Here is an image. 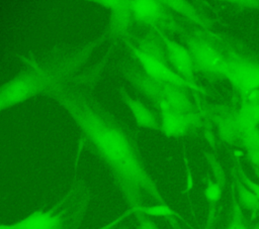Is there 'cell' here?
Returning a JSON list of instances; mask_svg holds the SVG:
<instances>
[{
    "instance_id": "obj_1",
    "label": "cell",
    "mask_w": 259,
    "mask_h": 229,
    "mask_svg": "<svg viewBox=\"0 0 259 229\" xmlns=\"http://www.w3.org/2000/svg\"><path fill=\"white\" fill-rule=\"evenodd\" d=\"M76 83H64L50 94L65 108L90 145L109 168L133 211L148 202L165 204L139 151L136 136L110 114L87 90Z\"/></svg>"
},
{
    "instance_id": "obj_2",
    "label": "cell",
    "mask_w": 259,
    "mask_h": 229,
    "mask_svg": "<svg viewBox=\"0 0 259 229\" xmlns=\"http://www.w3.org/2000/svg\"><path fill=\"white\" fill-rule=\"evenodd\" d=\"M69 199L66 197L50 210L35 211L13 224L2 225L1 229H77L86 203L73 209L68 207Z\"/></svg>"
},
{
    "instance_id": "obj_3",
    "label": "cell",
    "mask_w": 259,
    "mask_h": 229,
    "mask_svg": "<svg viewBox=\"0 0 259 229\" xmlns=\"http://www.w3.org/2000/svg\"><path fill=\"white\" fill-rule=\"evenodd\" d=\"M132 51L137 61L140 63L145 74L154 81L181 88H193V84L182 78L173 68H170L156 53L138 46H133Z\"/></svg>"
},
{
    "instance_id": "obj_4",
    "label": "cell",
    "mask_w": 259,
    "mask_h": 229,
    "mask_svg": "<svg viewBox=\"0 0 259 229\" xmlns=\"http://www.w3.org/2000/svg\"><path fill=\"white\" fill-rule=\"evenodd\" d=\"M188 49L191 53L194 66L200 70L211 73H225L227 62L220 52L208 42L191 38L188 40Z\"/></svg>"
},
{
    "instance_id": "obj_5",
    "label": "cell",
    "mask_w": 259,
    "mask_h": 229,
    "mask_svg": "<svg viewBox=\"0 0 259 229\" xmlns=\"http://www.w3.org/2000/svg\"><path fill=\"white\" fill-rule=\"evenodd\" d=\"M224 75L241 91H251L259 87V66L242 62H227Z\"/></svg>"
},
{
    "instance_id": "obj_6",
    "label": "cell",
    "mask_w": 259,
    "mask_h": 229,
    "mask_svg": "<svg viewBox=\"0 0 259 229\" xmlns=\"http://www.w3.org/2000/svg\"><path fill=\"white\" fill-rule=\"evenodd\" d=\"M163 42L166 48L167 58L172 65V68L182 78L193 84L192 78L195 66L189 49L168 37H164Z\"/></svg>"
},
{
    "instance_id": "obj_7",
    "label": "cell",
    "mask_w": 259,
    "mask_h": 229,
    "mask_svg": "<svg viewBox=\"0 0 259 229\" xmlns=\"http://www.w3.org/2000/svg\"><path fill=\"white\" fill-rule=\"evenodd\" d=\"M189 125L187 114L178 112L168 107L161 108V130L167 136L183 135Z\"/></svg>"
},
{
    "instance_id": "obj_8",
    "label": "cell",
    "mask_w": 259,
    "mask_h": 229,
    "mask_svg": "<svg viewBox=\"0 0 259 229\" xmlns=\"http://www.w3.org/2000/svg\"><path fill=\"white\" fill-rule=\"evenodd\" d=\"M120 97L139 125L151 129L159 128V123L154 113L143 102L130 96L124 90H120Z\"/></svg>"
},
{
    "instance_id": "obj_9",
    "label": "cell",
    "mask_w": 259,
    "mask_h": 229,
    "mask_svg": "<svg viewBox=\"0 0 259 229\" xmlns=\"http://www.w3.org/2000/svg\"><path fill=\"white\" fill-rule=\"evenodd\" d=\"M128 3L131 12L138 21L153 24L160 20L164 15L163 6L158 1L139 0L131 1Z\"/></svg>"
},
{
    "instance_id": "obj_10",
    "label": "cell",
    "mask_w": 259,
    "mask_h": 229,
    "mask_svg": "<svg viewBox=\"0 0 259 229\" xmlns=\"http://www.w3.org/2000/svg\"><path fill=\"white\" fill-rule=\"evenodd\" d=\"M236 122L242 132L257 127L259 123V104L244 105L239 111Z\"/></svg>"
},
{
    "instance_id": "obj_11",
    "label": "cell",
    "mask_w": 259,
    "mask_h": 229,
    "mask_svg": "<svg viewBox=\"0 0 259 229\" xmlns=\"http://www.w3.org/2000/svg\"><path fill=\"white\" fill-rule=\"evenodd\" d=\"M237 191H238V198L241 204L251 211L253 214L257 213L259 211V200L255 196V194L247 188L242 182L238 183L237 185Z\"/></svg>"
},
{
    "instance_id": "obj_12",
    "label": "cell",
    "mask_w": 259,
    "mask_h": 229,
    "mask_svg": "<svg viewBox=\"0 0 259 229\" xmlns=\"http://www.w3.org/2000/svg\"><path fill=\"white\" fill-rule=\"evenodd\" d=\"M141 215L152 216V217H167L176 215V212L166 203L165 204H156V205H149L143 207L137 211Z\"/></svg>"
},
{
    "instance_id": "obj_13",
    "label": "cell",
    "mask_w": 259,
    "mask_h": 229,
    "mask_svg": "<svg viewBox=\"0 0 259 229\" xmlns=\"http://www.w3.org/2000/svg\"><path fill=\"white\" fill-rule=\"evenodd\" d=\"M225 229H248V227L243 221V216H242L239 203L236 201H234V204H233L232 220Z\"/></svg>"
},
{
    "instance_id": "obj_14",
    "label": "cell",
    "mask_w": 259,
    "mask_h": 229,
    "mask_svg": "<svg viewBox=\"0 0 259 229\" xmlns=\"http://www.w3.org/2000/svg\"><path fill=\"white\" fill-rule=\"evenodd\" d=\"M242 141L246 150L259 146V129L255 127L244 131Z\"/></svg>"
},
{
    "instance_id": "obj_15",
    "label": "cell",
    "mask_w": 259,
    "mask_h": 229,
    "mask_svg": "<svg viewBox=\"0 0 259 229\" xmlns=\"http://www.w3.org/2000/svg\"><path fill=\"white\" fill-rule=\"evenodd\" d=\"M204 196L209 203H217L222 197V186L217 182L209 181L204 189Z\"/></svg>"
},
{
    "instance_id": "obj_16",
    "label": "cell",
    "mask_w": 259,
    "mask_h": 229,
    "mask_svg": "<svg viewBox=\"0 0 259 229\" xmlns=\"http://www.w3.org/2000/svg\"><path fill=\"white\" fill-rule=\"evenodd\" d=\"M210 168L212 170V174L215 178V182L219 183L221 186H224L226 183V174L225 170L222 166V164L220 163V161L213 156V155H208L207 156Z\"/></svg>"
},
{
    "instance_id": "obj_17",
    "label": "cell",
    "mask_w": 259,
    "mask_h": 229,
    "mask_svg": "<svg viewBox=\"0 0 259 229\" xmlns=\"http://www.w3.org/2000/svg\"><path fill=\"white\" fill-rule=\"evenodd\" d=\"M240 177H241V180H242V183L247 187L249 188L254 194L255 196L258 198L259 200V183H256L254 182L252 179H250L243 170L240 171Z\"/></svg>"
},
{
    "instance_id": "obj_18",
    "label": "cell",
    "mask_w": 259,
    "mask_h": 229,
    "mask_svg": "<svg viewBox=\"0 0 259 229\" xmlns=\"http://www.w3.org/2000/svg\"><path fill=\"white\" fill-rule=\"evenodd\" d=\"M247 157L254 166L259 168V146L247 150Z\"/></svg>"
},
{
    "instance_id": "obj_19",
    "label": "cell",
    "mask_w": 259,
    "mask_h": 229,
    "mask_svg": "<svg viewBox=\"0 0 259 229\" xmlns=\"http://www.w3.org/2000/svg\"><path fill=\"white\" fill-rule=\"evenodd\" d=\"M138 229H157V226L151 221L146 218H142L139 223Z\"/></svg>"
},
{
    "instance_id": "obj_20",
    "label": "cell",
    "mask_w": 259,
    "mask_h": 229,
    "mask_svg": "<svg viewBox=\"0 0 259 229\" xmlns=\"http://www.w3.org/2000/svg\"><path fill=\"white\" fill-rule=\"evenodd\" d=\"M258 174V178H259V173H257Z\"/></svg>"
}]
</instances>
